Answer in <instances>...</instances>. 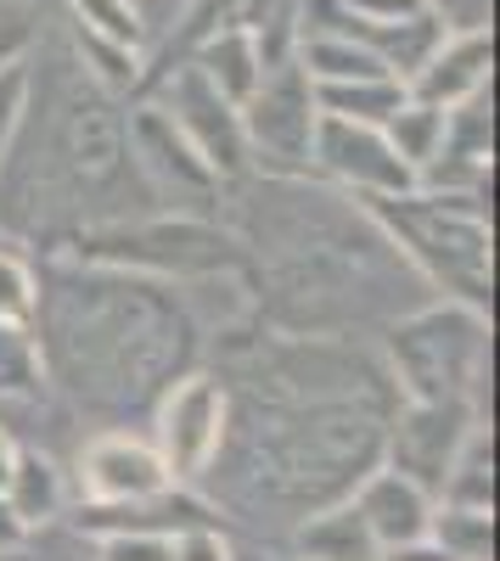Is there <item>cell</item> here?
<instances>
[{
    "mask_svg": "<svg viewBox=\"0 0 500 561\" xmlns=\"http://www.w3.org/2000/svg\"><path fill=\"white\" fill-rule=\"evenodd\" d=\"M124 140H129V163L152 192V203H163L174 214H208L219 203L225 180L197 158V147L180 135V124L152 96H135V107L124 118Z\"/></svg>",
    "mask_w": 500,
    "mask_h": 561,
    "instance_id": "9",
    "label": "cell"
},
{
    "mask_svg": "<svg viewBox=\"0 0 500 561\" xmlns=\"http://www.w3.org/2000/svg\"><path fill=\"white\" fill-rule=\"evenodd\" d=\"M34 51V12L23 0H0V68H18Z\"/></svg>",
    "mask_w": 500,
    "mask_h": 561,
    "instance_id": "31",
    "label": "cell"
},
{
    "mask_svg": "<svg viewBox=\"0 0 500 561\" xmlns=\"http://www.w3.org/2000/svg\"><path fill=\"white\" fill-rule=\"evenodd\" d=\"M383 561H462V556H450L439 539H411L399 550H383Z\"/></svg>",
    "mask_w": 500,
    "mask_h": 561,
    "instance_id": "35",
    "label": "cell"
},
{
    "mask_svg": "<svg viewBox=\"0 0 500 561\" xmlns=\"http://www.w3.org/2000/svg\"><path fill=\"white\" fill-rule=\"evenodd\" d=\"M309 174H327L349 197H388L411 192L417 174L388 147L377 124H349V118H315V147H309Z\"/></svg>",
    "mask_w": 500,
    "mask_h": 561,
    "instance_id": "11",
    "label": "cell"
},
{
    "mask_svg": "<svg viewBox=\"0 0 500 561\" xmlns=\"http://www.w3.org/2000/svg\"><path fill=\"white\" fill-rule=\"evenodd\" d=\"M248 438L225 433V449H237V489L287 505L315 511L327 500H343L360 478L383 460V421L360 404H276L253 410Z\"/></svg>",
    "mask_w": 500,
    "mask_h": 561,
    "instance_id": "2",
    "label": "cell"
},
{
    "mask_svg": "<svg viewBox=\"0 0 500 561\" xmlns=\"http://www.w3.org/2000/svg\"><path fill=\"white\" fill-rule=\"evenodd\" d=\"M73 259L135 270L152 280H197V275H231L248 264L231 230L208 225L203 214H169V219H113L90 225L73 237Z\"/></svg>",
    "mask_w": 500,
    "mask_h": 561,
    "instance_id": "5",
    "label": "cell"
},
{
    "mask_svg": "<svg viewBox=\"0 0 500 561\" xmlns=\"http://www.w3.org/2000/svg\"><path fill=\"white\" fill-rule=\"evenodd\" d=\"M293 556L298 561H383V545L372 539L366 517L354 511V500H327L298 517L293 528Z\"/></svg>",
    "mask_w": 500,
    "mask_h": 561,
    "instance_id": "17",
    "label": "cell"
},
{
    "mask_svg": "<svg viewBox=\"0 0 500 561\" xmlns=\"http://www.w3.org/2000/svg\"><path fill=\"white\" fill-rule=\"evenodd\" d=\"M79 534L102 539V534H180V528H197V523H214V505L186 494V483H169L158 494H141V500H84L79 505Z\"/></svg>",
    "mask_w": 500,
    "mask_h": 561,
    "instance_id": "15",
    "label": "cell"
},
{
    "mask_svg": "<svg viewBox=\"0 0 500 561\" xmlns=\"http://www.w3.org/2000/svg\"><path fill=\"white\" fill-rule=\"evenodd\" d=\"M23 545H29V528H23V523L12 517V505L0 500V556H18Z\"/></svg>",
    "mask_w": 500,
    "mask_h": 561,
    "instance_id": "36",
    "label": "cell"
},
{
    "mask_svg": "<svg viewBox=\"0 0 500 561\" xmlns=\"http://www.w3.org/2000/svg\"><path fill=\"white\" fill-rule=\"evenodd\" d=\"M0 500L12 505V517L34 534L45 528L52 517H63L68 505V483H63V466L34 449V444H12V460H7V489H0Z\"/></svg>",
    "mask_w": 500,
    "mask_h": 561,
    "instance_id": "18",
    "label": "cell"
},
{
    "mask_svg": "<svg viewBox=\"0 0 500 561\" xmlns=\"http://www.w3.org/2000/svg\"><path fill=\"white\" fill-rule=\"evenodd\" d=\"M489 68H495V34L489 28H462V34H444L428 62L405 79L417 102H433V107H456L467 96L489 84Z\"/></svg>",
    "mask_w": 500,
    "mask_h": 561,
    "instance_id": "16",
    "label": "cell"
},
{
    "mask_svg": "<svg viewBox=\"0 0 500 561\" xmlns=\"http://www.w3.org/2000/svg\"><path fill=\"white\" fill-rule=\"evenodd\" d=\"M169 561H237V550L219 534V523H197V528L169 534Z\"/></svg>",
    "mask_w": 500,
    "mask_h": 561,
    "instance_id": "30",
    "label": "cell"
},
{
    "mask_svg": "<svg viewBox=\"0 0 500 561\" xmlns=\"http://www.w3.org/2000/svg\"><path fill=\"white\" fill-rule=\"evenodd\" d=\"M208 79H214V90L225 102H248L253 90H259V79H264V51H259V39H253V28H242V23H225V28H214L208 39H197L192 51H186Z\"/></svg>",
    "mask_w": 500,
    "mask_h": 561,
    "instance_id": "19",
    "label": "cell"
},
{
    "mask_svg": "<svg viewBox=\"0 0 500 561\" xmlns=\"http://www.w3.org/2000/svg\"><path fill=\"white\" fill-rule=\"evenodd\" d=\"M388 377L422 404H478L489 382V309L439 298L388 325Z\"/></svg>",
    "mask_w": 500,
    "mask_h": 561,
    "instance_id": "4",
    "label": "cell"
},
{
    "mask_svg": "<svg viewBox=\"0 0 500 561\" xmlns=\"http://www.w3.org/2000/svg\"><path fill=\"white\" fill-rule=\"evenodd\" d=\"M34 309H39V275L23 253L0 248V320H18V325H34Z\"/></svg>",
    "mask_w": 500,
    "mask_h": 561,
    "instance_id": "28",
    "label": "cell"
},
{
    "mask_svg": "<svg viewBox=\"0 0 500 561\" xmlns=\"http://www.w3.org/2000/svg\"><path fill=\"white\" fill-rule=\"evenodd\" d=\"M428 12L444 23V34H462V28H489V0H428Z\"/></svg>",
    "mask_w": 500,
    "mask_h": 561,
    "instance_id": "34",
    "label": "cell"
},
{
    "mask_svg": "<svg viewBox=\"0 0 500 561\" xmlns=\"http://www.w3.org/2000/svg\"><path fill=\"white\" fill-rule=\"evenodd\" d=\"M141 96H152L174 124H180V135L197 147V158L231 185V180H242L248 169H253V158H248V135H242V113H237V102H225L219 90H214V79L192 62V57H180V62H169V68H158L147 84H141Z\"/></svg>",
    "mask_w": 500,
    "mask_h": 561,
    "instance_id": "8",
    "label": "cell"
},
{
    "mask_svg": "<svg viewBox=\"0 0 500 561\" xmlns=\"http://www.w3.org/2000/svg\"><path fill=\"white\" fill-rule=\"evenodd\" d=\"M439 505H473V511H495V444H489V427L467 433V444L456 449L450 472L439 483Z\"/></svg>",
    "mask_w": 500,
    "mask_h": 561,
    "instance_id": "21",
    "label": "cell"
},
{
    "mask_svg": "<svg viewBox=\"0 0 500 561\" xmlns=\"http://www.w3.org/2000/svg\"><path fill=\"white\" fill-rule=\"evenodd\" d=\"M39 388H45V354H39L34 325L0 320V404L34 399Z\"/></svg>",
    "mask_w": 500,
    "mask_h": 561,
    "instance_id": "24",
    "label": "cell"
},
{
    "mask_svg": "<svg viewBox=\"0 0 500 561\" xmlns=\"http://www.w3.org/2000/svg\"><path fill=\"white\" fill-rule=\"evenodd\" d=\"M428 539H439L450 556H462V561H489V550H495V511L439 505V500H433V528H428Z\"/></svg>",
    "mask_w": 500,
    "mask_h": 561,
    "instance_id": "25",
    "label": "cell"
},
{
    "mask_svg": "<svg viewBox=\"0 0 500 561\" xmlns=\"http://www.w3.org/2000/svg\"><path fill=\"white\" fill-rule=\"evenodd\" d=\"M79 489L84 500H141V494H158L169 489V472L152 449V438H129V433H102L90 438L84 455H79Z\"/></svg>",
    "mask_w": 500,
    "mask_h": 561,
    "instance_id": "13",
    "label": "cell"
},
{
    "mask_svg": "<svg viewBox=\"0 0 500 561\" xmlns=\"http://www.w3.org/2000/svg\"><path fill=\"white\" fill-rule=\"evenodd\" d=\"M102 561H169V534H102Z\"/></svg>",
    "mask_w": 500,
    "mask_h": 561,
    "instance_id": "33",
    "label": "cell"
},
{
    "mask_svg": "<svg viewBox=\"0 0 500 561\" xmlns=\"http://www.w3.org/2000/svg\"><path fill=\"white\" fill-rule=\"evenodd\" d=\"M349 500H354L360 517H366V528L383 550L428 539V528H433V494L422 483H411L405 472H394V466H383V460L349 489Z\"/></svg>",
    "mask_w": 500,
    "mask_h": 561,
    "instance_id": "14",
    "label": "cell"
},
{
    "mask_svg": "<svg viewBox=\"0 0 500 561\" xmlns=\"http://www.w3.org/2000/svg\"><path fill=\"white\" fill-rule=\"evenodd\" d=\"M73 28H90L102 39H118V45H141L147 28H141V12H135V0H63Z\"/></svg>",
    "mask_w": 500,
    "mask_h": 561,
    "instance_id": "27",
    "label": "cell"
},
{
    "mask_svg": "<svg viewBox=\"0 0 500 561\" xmlns=\"http://www.w3.org/2000/svg\"><path fill=\"white\" fill-rule=\"evenodd\" d=\"M489 169H495V102L489 84L478 96L444 107V140L433 163L417 174V185L433 192H489Z\"/></svg>",
    "mask_w": 500,
    "mask_h": 561,
    "instance_id": "12",
    "label": "cell"
},
{
    "mask_svg": "<svg viewBox=\"0 0 500 561\" xmlns=\"http://www.w3.org/2000/svg\"><path fill=\"white\" fill-rule=\"evenodd\" d=\"M298 12H304V0H242L237 23H242V28H253L264 62H282V57H293Z\"/></svg>",
    "mask_w": 500,
    "mask_h": 561,
    "instance_id": "26",
    "label": "cell"
},
{
    "mask_svg": "<svg viewBox=\"0 0 500 561\" xmlns=\"http://www.w3.org/2000/svg\"><path fill=\"white\" fill-rule=\"evenodd\" d=\"M73 62L84 68V79L107 90V96H141V45H118V39H102V34H90V28H73Z\"/></svg>",
    "mask_w": 500,
    "mask_h": 561,
    "instance_id": "20",
    "label": "cell"
},
{
    "mask_svg": "<svg viewBox=\"0 0 500 561\" xmlns=\"http://www.w3.org/2000/svg\"><path fill=\"white\" fill-rule=\"evenodd\" d=\"M237 113H242L253 169H264L270 180H309V147H315V118H321V107H315V90H309L298 57L270 62L259 90Z\"/></svg>",
    "mask_w": 500,
    "mask_h": 561,
    "instance_id": "6",
    "label": "cell"
},
{
    "mask_svg": "<svg viewBox=\"0 0 500 561\" xmlns=\"http://www.w3.org/2000/svg\"><path fill=\"white\" fill-rule=\"evenodd\" d=\"M23 102H29V62L0 68V163H7V152H12V135H18Z\"/></svg>",
    "mask_w": 500,
    "mask_h": 561,
    "instance_id": "32",
    "label": "cell"
},
{
    "mask_svg": "<svg viewBox=\"0 0 500 561\" xmlns=\"http://www.w3.org/2000/svg\"><path fill=\"white\" fill-rule=\"evenodd\" d=\"M231 433V393L208 370H180L152 399V449L169 483H197L214 472V460Z\"/></svg>",
    "mask_w": 500,
    "mask_h": 561,
    "instance_id": "7",
    "label": "cell"
},
{
    "mask_svg": "<svg viewBox=\"0 0 500 561\" xmlns=\"http://www.w3.org/2000/svg\"><path fill=\"white\" fill-rule=\"evenodd\" d=\"M484 421L478 404H422L405 399L388 421H383V466L405 472L411 483H422L439 500V483L450 472L456 449L467 444V433Z\"/></svg>",
    "mask_w": 500,
    "mask_h": 561,
    "instance_id": "10",
    "label": "cell"
},
{
    "mask_svg": "<svg viewBox=\"0 0 500 561\" xmlns=\"http://www.w3.org/2000/svg\"><path fill=\"white\" fill-rule=\"evenodd\" d=\"M354 203L383 230V242L411 264L439 298L489 309V293H495L489 192H433V185H411V192L354 197Z\"/></svg>",
    "mask_w": 500,
    "mask_h": 561,
    "instance_id": "3",
    "label": "cell"
},
{
    "mask_svg": "<svg viewBox=\"0 0 500 561\" xmlns=\"http://www.w3.org/2000/svg\"><path fill=\"white\" fill-rule=\"evenodd\" d=\"M309 90L327 118H349V124H383L405 102V79H343V84H309Z\"/></svg>",
    "mask_w": 500,
    "mask_h": 561,
    "instance_id": "23",
    "label": "cell"
},
{
    "mask_svg": "<svg viewBox=\"0 0 500 561\" xmlns=\"http://www.w3.org/2000/svg\"><path fill=\"white\" fill-rule=\"evenodd\" d=\"M377 129L388 135V147L405 158V169L422 174V169L433 163V152H439V140H444V107L417 102L411 90H405V102H399V107H394Z\"/></svg>",
    "mask_w": 500,
    "mask_h": 561,
    "instance_id": "22",
    "label": "cell"
},
{
    "mask_svg": "<svg viewBox=\"0 0 500 561\" xmlns=\"http://www.w3.org/2000/svg\"><path fill=\"white\" fill-rule=\"evenodd\" d=\"M34 337L45 382L96 415H135L192 365L197 325L163 280L113 264H52L39 275Z\"/></svg>",
    "mask_w": 500,
    "mask_h": 561,
    "instance_id": "1",
    "label": "cell"
},
{
    "mask_svg": "<svg viewBox=\"0 0 500 561\" xmlns=\"http://www.w3.org/2000/svg\"><path fill=\"white\" fill-rule=\"evenodd\" d=\"M237 12H242V0H192L186 18H180V28H174V39H169V57H163V68H169V62H180V57H186L197 39H208L214 28L237 23Z\"/></svg>",
    "mask_w": 500,
    "mask_h": 561,
    "instance_id": "29",
    "label": "cell"
}]
</instances>
